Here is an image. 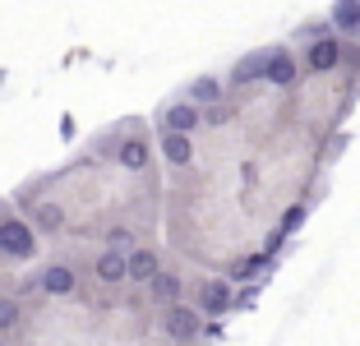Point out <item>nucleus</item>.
I'll return each instance as SVG.
<instances>
[{
    "mask_svg": "<svg viewBox=\"0 0 360 346\" xmlns=\"http://www.w3.org/2000/svg\"><path fill=\"white\" fill-rule=\"evenodd\" d=\"M305 217H309V208H305V203H296V208H286V217H282V231H286V236H291V231H300V226H305Z\"/></svg>",
    "mask_w": 360,
    "mask_h": 346,
    "instance_id": "6ab92c4d",
    "label": "nucleus"
},
{
    "mask_svg": "<svg viewBox=\"0 0 360 346\" xmlns=\"http://www.w3.org/2000/svg\"><path fill=\"white\" fill-rule=\"evenodd\" d=\"M328 19L338 32H360V0H338Z\"/></svg>",
    "mask_w": 360,
    "mask_h": 346,
    "instance_id": "f3484780",
    "label": "nucleus"
},
{
    "mask_svg": "<svg viewBox=\"0 0 360 346\" xmlns=\"http://www.w3.org/2000/svg\"><path fill=\"white\" fill-rule=\"evenodd\" d=\"M268 65H273V46L250 51L231 65V88H250V84H268Z\"/></svg>",
    "mask_w": 360,
    "mask_h": 346,
    "instance_id": "1a4fd4ad",
    "label": "nucleus"
},
{
    "mask_svg": "<svg viewBox=\"0 0 360 346\" xmlns=\"http://www.w3.org/2000/svg\"><path fill=\"white\" fill-rule=\"evenodd\" d=\"M203 309L199 305H185V300H176V305H167L158 314V328H162V337L167 342H176V346H190V342H199L203 333H208V323H203Z\"/></svg>",
    "mask_w": 360,
    "mask_h": 346,
    "instance_id": "7ed1b4c3",
    "label": "nucleus"
},
{
    "mask_svg": "<svg viewBox=\"0 0 360 346\" xmlns=\"http://www.w3.org/2000/svg\"><path fill=\"white\" fill-rule=\"evenodd\" d=\"M342 60H347V42H342L338 32H328V37H319V42L305 46V70L309 74H333Z\"/></svg>",
    "mask_w": 360,
    "mask_h": 346,
    "instance_id": "6e6552de",
    "label": "nucleus"
},
{
    "mask_svg": "<svg viewBox=\"0 0 360 346\" xmlns=\"http://www.w3.org/2000/svg\"><path fill=\"white\" fill-rule=\"evenodd\" d=\"M222 79H217V74H199V79H194V84H185V97H190V102H199V106H212V102H222Z\"/></svg>",
    "mask_w": 360,
    "mask_h": 346,
    "instance_id": "dca6fc26",
    "label": "nucleus"
},
{
    "mask_svg": "<svg viewBox=\"0 0 360 346\" xmlns=\"http://www.w3.org/2000/svg\"><path fill=\"white\" fill-rule=\"evenodd\" d=\"M356 37H360V32H356Z\"/></svg>",
    "mask_w": 360,
    "mask_h": 346,
    "instance_id": "b1692460",
    "label": "nucleus"
},
{
    "mask_svg": "<svg viewBox=\"0 0 360 346\" xmlns=\"http://www.w3.org/2000/svg\"><path fill=\"white\" fill-rule=\"evenodd\" d=\"M328 32H338V28H333V19H309V23H300V28H296V37H300V42H319V37H328Z\"/></svg>",
    "mask_w": 360,
    "mask_h": 346,
    "instance_id": "a211bd4d",
    "label": "nucleus"
},
{
    "mask_svg": "<svg viewBox=\"0 0 360 346\" xmlns=\"http://www.w3.org/2000/svg\"><path fill=\"white\" fill-rule=\"evenodd\" d=\"M180 291H185V282H180V273H176V268H162V273L148 282V300L158 305V309L176 305V300H180Z\"/></svg>",
    "mask_w": 360,
    "mask_h": 346,
    "instance_id": "f8f14e48",
    "label": "nucleus"
},
{
    "mask_svg": "<svg viewBox=\"0 0 360 346\" xmlns=\"http://www.w3.org/2000/svg\"><path fill=\"white\" fill-rule=\"evenodd\" d=\"M10 346H28V342H10Z\"/></svg>",
    "mask_w": 360,
    "mask_h": 346,
    "instance_id": "5701e85b",
    "label": "nucleus"
},
{
    "mask_svg": "<svg viewBox=\"0 0 360 346\" xmlns=\"http://www.w3.org/2000/svg\"><path fill=\"white\" fill-rule=\"evenodd\" d=\"M226 115H231V106L212 102V106H203V125H226Z\"/></svg>",
    "mask_w": 360,
    "mask_h": 346,
    "instance_id": "aec40b11",
    "label": "nucleus"
},
{
    "mask_svg": "<svg viewBox=\"0 0 360 346\" xmlns=\"http://www.w3.org/2000/svg\"><path fill=\"white\" fill-rule=\"evenodd\" d=\"M84 277H88V268H79L75 259H51V263H42L23 286H28V291H42L46 300H70V295L84 291Z\"/></svg>",
    "mask_w": 360,
    "mask_h": 346,
    "instance_id": "f03ea898",
    "label": "nucleus"
},
{
    "mask_svg": "<svg viewBox=\"0 0 360 346\" xmlns=\"http://www.w3.org/2000/svg\"><path fill=\"white\" fill-rule=\"evenodd\" d=\"M162 158H167V167L185 171L194 162V134H162Z\"/></svg>",
    "mask_w": 360,
    "mask_h": 346,
    "instance_id": "4468645a",
    "label": "nucleus"
},
{
    "mask_svg": "<svg viewBox=\"0 0 360 346\" xmlns=\"http://www.w3.org/2000/svg\"><path fill=\"white\" fill-rule=\"evenodd\" d=\"M0 346H10V342H5V333H0Z\"/></svg>",
    "mask_w": 360,
    "mask_h": 346,
    "instance_id": "4be33fe9",
    "label": "nucleus"
},
{
    "mask_svg": "<svg viewBox=\"0 0 360 346\" xmlns=\"http://www.w3.org/2000/svg\"><path fill=\"white\" fill-rule=\"evenodd\" d=\"M42 231L32 226L28 217L10 208V203H0V263H32L42 241H37Z\"/></svg>",
    "mask_w": 360,
    "mask_h": 346,
    "instance_id": "f257e3e1",
    "label": "nucleus"
},
{
    "mask_svg": "<svg viewBox=\"0 0 360 346\" xmlns=\"http://www.w3.org/2000/svg\"><path fill=\"white\" fill-rule=\"evenodd\" d=\"M88 277H93V286H102V291H120V286H129V250H116V245H102V250H93L84 259Z\"/></svg>",
    "mask_w": 360,
    "mask_h": 346,
    "instance_id": "20e7f679",
    "label": "nucleus"
},
{
    "mask_svg": "<svg viewBox=\"0 0 360 346\" xmlns=\"http://www.w3.org/2000/svg\"><path fill=\"white\" fill-rule=\"evenodd\" d=\"M273 273V254H250V259H236L231 268H226V277L231 282H255V277Z\"/></svg>",
    "mask_w": 360,
    "mask_h": 346,
    "instance_id": "2eb2a0df",
    "label": "nucleus"
},
{
    "mask_svg": "<svg viewBox=\"0 0 360 346\" xmlns=\"http://www.w3.org/2000/svg\"><path fill=\"white\" fill-rule=\"evenodd\" d=\"M162 273V254L153 245H134L129 250V286H148Z\"/></svg>",
    "mask_w": 360,
    "mask_h": 346,
    "instance_id": "9d476101",
    "label": "nucleus"
},
{
    "mask_svg": "<svg viewBox=\"0 0 360 346\" xmlns=\"http://www.w3.org/2000/svg\"><path fill=\"white\" fill-rule=\"evenodd\" d=\"M259 286H264V282H250V286H245V291L236 295V309H255V300H259Z\"/></svg>",
    "mask_w": 360,
    "mask_h": 346,
    "instance_id": "412c9836",
    "label": "nucleus"
},
{
    "mask_svg": "<svg viewBox=\"0 0 360 346\" xmlns=\"http://www.w3.org/2000/svg\"><path fill=\"white\" fill-rule=\"evenodd\" d=\"M194 305H199L208 319H217V314H226V309H236L231 277H203V282L194 286Z\"/></svg>",
    "mask_w": 360,
    "mask_h": 346,
    "instance_id": "423d86ee",
    "label": "nucleus"
},
{
    "mask_svg": "<svg viewBox=\"0 0 360 346\" xmlns=\"http://www.w3.org/2000/svg\"><path fill=\"white\" fill-rule=\"evenodd\" d=\"M199 125H203V106L190 102L185 93L171 97V102L158 111V129H162V134H194Z\"/></svg>",
    "mask_w": 360,
    "mask_h": 346,
    "instance_id": "39448f33",
    "label": "nucleus"
},
{
    "mask_svg": "<svg viewBox=\"0 0 360 346\" xmlns=\"http://www.w3.org/2000/svg\"><path fill=\"white\" fill-rule=\"evenodd\" d=\"M23 319H28V305H23V295L14 291L10 282H0V333H5V337L19 333Z\"/></svg>",
    "mask_w": 360,
    "mask_h": 346,
    "instance_id": "9b49d317",
    "label": "nucleus"
},
{
    "mask_svg": "<svg viewBox=\"0 0 360 346\" xmlns=\"http://www.w3.org/2000/svg\"><path fill=\"white\" fill-rule=\"evenodd\" d=\"M116 167L120 171H129V176H143V171L153 167V143H148V134L143 129H129L125 139H120V153H116Z\"/></svg>",
    "mask_w": 360,
    "mask_h": 346,
    "instance_id": "0eeeda50",
    "label": "nucleus"
},
{
    "mask_svg": "<svg viewBox=\"0 0 360 346\" xmlns=\"http://www.w3.org/2000/svg\"><path fill=\"white\" fill-rule=\"evenodd\" d=\"M296 79H300V65H296V56L286 51V46H273V65H268V84H273V88H296Z\"/></svg>",
    "mask_w": 360,
    "mask_h": 346,
    "instance_id": "ddd939ff",
    "label": "nucleus"
}]
</instances>
